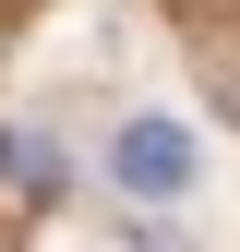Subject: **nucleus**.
Instances as JSON below:
<instances>
[{
  "instance_id": "nucleus-1",
  "label": "nucleus",
  "mask_w": 240,
  "mask_h": 252,
  "mask_svg": "<svg viewBox=\"0 0 240 252\" xmlns=\"http://www.w3.org/2000/svg\"><path fill=\"white\" fill-rule=\"evenodd\" d=\"M108 168H120V192H144V204H168V192H192V132H180V120H132V132L108 144Z\"/></svg>"
}]
</instances>
